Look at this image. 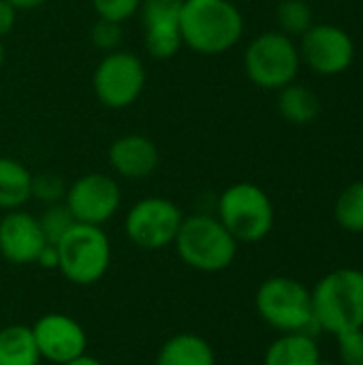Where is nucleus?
I'll return each instance as SVG.
<instances>
[{
	"mask_svg": "<svg viewBox=\"0 0 363 365\" xmlns=\"http://www.w3.org/2000/svg\"><path fill=\"white\" fill-rule=\"evenodd\" d=\"M154 365H216V355L205 338L182 331L160 346Z\"/></svg>",
	"mask_w": 363,
	"mask_h": 365,
	"instance_id": "dca6fc26",
	"label": "nucleus"
},
{
	"mask_svg": "<svg viewBox=\"0 0 363 365\" xmlns=\"http://www.w3.org/2000/svg\"><path fill=\"white\" fill-rule=\"evenodd\" d=\"M58 272L77 287L96 284L109 269L111 242L101 227L75 222L56 244Z\"/></svg>",
	"mask_w": 363,
	"mask_h": 365,
	"instance_id": "423d86ee",
	"label": "nucleus"
},
{
	"mask_svg": "<svg viewBox=\"0 0 363 365\" xmlns=\"http://www.w3.org/2000/svg\"><path fill=\"white\" fill-rule=\"evenodd\" d=\"M64 205L73 214L75 222L103 227L118 214L122 205V190L111 175L86 173L66 188Z\"/></svg>",
	"mask_w": 363,
	"mask_h": 365,
	"instance_id": "9b49d317",
	"label": "nucleus"
},
{
	"mask_svg": "<svg viewBox=\"0 0 363 365\" xmlns=\"http://www.w3.org/2000/svg\"><path fill=\"white\" fill-rule=\"evenodd\" d=\"M342 365H363V327L336 336Z\"/></svg>",
	"mask_w": 363,
	"mask_h": 365,
	"instance_id": "bb28decb",
	"label": "nucleus"
},
{
	"mask_svg": "<svg viewBox=\"0 0 363 365\" xmlns=\"http://www.w3.org/2000/svg\"><path fill=\"white\" fill-rule=\"evenodd\" d=\"M182 220L184 214L171 199L145 197L128 210L124 231L137 248L154 252L169 248L175 242Z\"/></svg>",
	"mask_w": 363,
	"mask_h": 365,
	"instance_id": "6e6552de",
	"label": "nucleus"
},
{
	"mask_svg": "<svg viewBox=\"0 0 363 365\" xmlns=\"http://www.w3.org/2000/svg\"><path fill=\"white\" fill-rule=\"evenodd\" d=\"M310 295L317 329L340 336L363 327L362 269H334L315 284Z\"/></svg>",
	"mask_w": 363,
	"mask_h": 365,
	"instance_id": "f03ea898",
	"label": "nucleus"
},
{
	"mask_svg": "<svg viewBox=\"0 0 363 365\" xmlns=\"http://www.w3.org/2000/svg\"><path fill=\"white\" fill-rule=\"evenodd\" d=\"M41 353L36 349L32 327L6 325L0 329V365H39Z\"/></svg>",
	"mask_w": 363,
	"mask_h": 365,
	"instance_id": "aec40b11",
	"label": "nucleus"
},
{
	"mask_svg": "<svg viewBox=\"0 0 363 365\" xmlns=\"http://www.w3.org/2000/svg\"><path fill=\"white\" fill-rule=\"evenodd\" d=\"M297 47L302 64L321 77L342 75L355 62V41L336 24H315L300 36Z\"/></svg>",
	"mask_w": 363,
	"mask_h": 365,
	"instance_id": "9d476101",
	"label": "nucleus"
},
{
	"mask_svg": "<svg viewBox=\"0 0 363 365\" xmlns=\"http://www.w3.org/2000/svg\"><path fill=\"white\" fill-rule=\"evenodd\" d=\"M278 113L293 126H308L321 113V98L315 90L304 83H289L278 90Z\"/></svg>",
	"mask_w": 363,
	"mask_h": 365,
	"instance_id": "a211bd4d",
	"label": "nucleus"
},
{
	"mask_svg": "<svg viewBox=\"0 0 363 365\" xmlns=\"http://www.w3.org/2000/svg\"><path fill=\"white\" fill-rule=\"evenodd\" d=\"M321 351L310 334H282L267 351L263 365H319Z\"/></svg>",
	"mask_w": 363,
	"mask_h": 365,
	"instance_id": "f3484780",
	"label": "nucleus"
},
{
	"mask_svg": "<svg viewBox=\"0 0 363 365\" xmlns=\"http://www.w3.org/2000/svg\"><path fill=\"white\" fill-rule=\"evenodd\" d=\"M182 43L201 56H220L233 49L244 34V15L231 0H184Z\"/></svg>",
	"mask_w": 363,
	"mask_h": 365,
	"instance_id": "f257e3e1",
	"label": "nucleus"
},
{
	"mask_svg": "<svg viewBox=\"0 0 363 365\" xmlns=\"http://www.w3.org/2000/svg\"><path fill=\"white\" fill-rule=\"evenodd\" d=\"M90 38H92V45L105 53H111L116 49H120V43L124 38V32H122V24L120 21H111V19H103L98 17V21L92 26V32H90Z\"/></svg>",
	"mask_w": 363,
	"mask_h": 365,
	"instance_id": "393cba45",
	"label": "nucleus"
},
{
	"mask_svg": "<svg viewBox=\"0 0 363 365\" xmlns=\"http://www.w3.org/2000/svg\"><path fill=\"white\" fill-rule=\"evenodd\" d=\"M73 225H75V218L68 212V207L64 205V201L45 205L43 214L39 216V227H41L43 237L49 246H56L68 233V229Z\"/></svg>",
	"mask_w": 363,
	"mask_h": 365,
	"instance_id": "5701e85b",
	"label": "nucleus"
},
{
	"mask_svg": "<svg viewBox=\"0 0 363 365\" xmlns=\"http://www.w3.org/2000/svg\"><path fill=\"white\" fill-rule=\"evenodd\" d=\"M17 11H32V9H39L43 6L47 0H9Z\"/></svg>",
	"mask_w": 363,
	"mask_h": 365,
	"instance_id": "c756f323",
	"label": "nucleus"
},
{
	"mask_svg": "<svg viewBox=\"0 0 363 365\" xmlns=\"http://www.w3.org/2000/svg\"><path fill=\"white\" fill-rule=\"evenodd\" d=\"M17 21V9L9 0H0V38L13 32Z\"/></svg>",
	"mask_w": 363,
	"mask_h": 365,
	"instance_id": "cd10ccee",
	"label": "nucleus"
},
{
	"mask_svg": "<svg viewBox=\"0 0 363 365\" xmlns=\"http://www.w3.org/2000/svg\"><path fill=\"white\" fill-rule=\"evenodd\" d=\"M255 306L259 317L282 334H310L315 336L317 323L312 314V295L300 280L289 276L267 278L257 295Z\"/></svg>",
	"mask_w": 363,
	"mask_h": 365,
	"instance_id": "39448f33",
	"label": "nucleus"
},
{
	"mask_svg": "<svg viewBox=\"0 0 363 365\" xmlns=\"http://www.w3.org/2000/svg\"><path fill=\"white\" fill-rule=\"evenodd\" d=\"M92 6L98 17L124 24L139 11L141 0H92Z\"/></svg>",
	"mask_w": 363,
	"mask_h": 365,
	"instance_id": "a878e982",
	"label": "nucleus"
},
{
	"mask_svg": "<svg viewBox=\"0 0 363 365\" xmlns=\"http://www.w3.org/2000/svg\"><path fill=\"white\" fill-rule=\"evenodd\" d=\"M36 263L41 265V267H45V269H58V250H56V246H45L43 248V252L39 255V259H36Z\"/></svg>",
	"mask_w": 363,
	"mask_h": 365,
	"instance_id": "c85d7f7f",
	"label": "nucleus"
},
{
	"mask_svg": "<svg viewBox=\"0 0 363 365\" xmlns=\"http://www.w3.org/2000/svg\"><path fill=\"white\" fill-rule=\"evenodd\" d=\"M32 336L41 359L64 365L88 351L86 329L68 314L49 312L32 325Z\"/></svg>",
	"mask_w": 363,
	"mask_h": 365,
	"instance_id": "f8f14e48",
	"label": "nucleus"
},
{
	"mask_svg": "<svg viewBox=\"0 0 363 365\" xmlns=\"http://www.w3.org/2000/svg\"><path fill=\"white\" fill-rule=\"evenodd\" d=\"M66 188H68V186L64 184V180H62L58 173L45 171V173L32 175V197L39 199V201L45 203V205L64 201Z\"/></svg>",
	"mask_w": 363,
	"mask_h": 365,
	"instance_id": "b1692460",
	"label": "nucleus"
},
{
	"mask_svg": "<svg viewBox=\"0 0 363 365\" xmlns=\"http://www.w3.org/2000/svg\"><path fill=\"white\" fill-rule=\"evenodd\" d=\"M64 365H103L98 359H94V357H90L88 353H83V355H79L77 359H73V361H68V364Z\"/></svg>",
	"mask_w": 363,
	"mask_h": 365,
	"instance_id": "7c9ffc66",
	"label": "nucleus"
},
{
	"mask_svg": "<svg viewBox=\"0 0 363 365\" xmlns=\"http://www.w3.org/2000/svg\"><path fill=\"white\" fill-rule=\"evenodd\" d=\"M111 169L126 180H145L160 165V152L156 143L139 133L118 137L109 148Z\"/></svg>",
	"mask_w": 363,
	"mask_h": 365,
	"instance_id": "2eb2a0df",
	"label": "nucleus"
},
{
	"mask_svg": "<svg viewBox=\"0 0 363 365\" xmlns=\"http://www.w3.org/2000/svg\"><path fill=\"white\" fill-rule=\"evenodd\" d=\"M47 246L39 218L24 212L11 210L0 218V255L15 265H32Z\"/></svg>",
	"mask_w": 363,
	"mask_h": 365,
	"instance_id": "4468645a",
	"label": "nucleus"
},
{
	"mask_svg": "<svg viewBox=\"0 0 363 365\" xmlns=\"http://www.w3.org/2000/svg\"><path fill=\"white\" fill-rule=\"evenodd\" d=\"M278 30L291 38H300L315 26V11L308 0H280L276 6Z\"/></svg>",
	"mask_w": 363,
	"mask_h": 365,
	"instance_id": "4be33fe9",
	"label": "nucleus"
},
{
	"mask_svg": "<svg viewBox=\"0 0 363 365\" xmlns=\"http://www.w3.org/2000/svg\"><path fill=\"white\" fill-rule=\"evenodd\" d=\"M216 218L237 242L257 244L272 233L276 210L261 186L252 182H237L225 188L218 197Z\"/></svg>",
	"mask_w": 363,
	"mask_h": 365,
	"instance_id": "20e7f679",
	"label": "nucleus"
},
{
	"mask_svg": "<svg viewBox=\"0 0 363 365\" xmlns=\"http://www.w3.org/2000/svg\"><path fill=\"white\" fill-rule=\"evenodd\" d=\"M4 62V45H2V38H0V66Z\"/></svg>",
	"mask_w": 363,
	"mask_h": 365,
	"instance_id": "2f4dec72",
	"label": "nucleus"
},
{
	"mask_svg": "<svg viewBox=\"0 0 363 365\" xmlns=\"http://www.w3.org/2000/svg\"><path fill=\"white\" fill-rule=\"evenodd\" d=\"M32 199V173L15 158L0 156V210H21Z\"/></svg>",
	"mask_w": 363,
	"mask_h": 365,
	"instance_id": "6ab92c4d",
	"label": "nucleus"
},
{
	"mask_svg": "<svg viewBox=\"0 0 363 365\" xmlns=\"http://www.w3.org/2000/svg\"><path fill=\"white\" fill-rule=\"evenodd\" d=\"M237 240L225 229V225L210 214L184 216L178 237L173 242L180 259L197 272L216 274L237 257Z\"/></svg>",
	"mask_w": 363,
	"mask_h": 365,
	"instance_id": "7ed1b4c3",
	"label": "nucleus"
},
{
	"mask_svg": "<svg viewBox=\"0 0 363 365\" xmlns=\"http://www.w3.org/2000/svg\"><path fill=\"white\" fill-rule=\"evenodd\" d=\"M319 365H332V364H327V361H319Z\"/></svg>",
	"mask_w": 363,
	"mask_h": 365,
	"instance_id": "473e14b6",
	"label": "nucleus"
},
{
	"mask_svg": "<svg viewBox=\"0 0 363 365\" xmlns=\"http://www.w3.org/2000/svg\"><path fill=\"white\" fill-rule=\"evenodd\" d=\"M182 4L184 0H141V17L145 30V49L152 58H173L182 43Z\"/></svg>",
	"mask_w": 363,
	"mask_h": 365,
	"instance_id": "ddd939ff",
	"label": "nucleus"
},
{
	"mask_svg": "<svg viewBox=\"0 0 363 365\" xmlns=\"http://www.w3.org/2000/svg\"><path fill=\"white\" fill-rule=\"evenodd\" d=\"M302 68V56L295 38L280 30L261 32L244 51V71L261 90H282L293 83Z\"/></svg>",
	"mask_w": 363,
	"mask_h": 365,
	"instance_id": "0eeeda50",
	"label": "nucleus"
},
{
	"mask_svg": "<svg viewBox=\"0 0 363 365\" xmlns=\"http://www.w3.org/2000/svg\"><path fill=\"white\" fill-rule=\"evenodd\" d=\"M334 218L340 229L363 233V180L349 184L334 203Z\"/></svg>",
	"mask_w": 363,
	"mask_h": 365,
	"instance_id": "412c9836",
	"label": "nucleus"
},
{
	"mask_svg": "<svg viewBox=\"0 0 363 365\" xmlns=\"http://www.w3.org/2000/svg\"><path fill=\"white\" fill-rule=\"evenodd\" d=\"M148 75L143 62L131 53L116 49L105 53L94 71V92L96 98L109 109H126L141 96Z\"/></svg>",
	"mask_w": 363,
	"mask_h": 365,
	"instance_id": "1a4fd4ad",
	"label": "nucleus"
}]
</instances>
